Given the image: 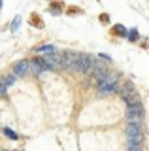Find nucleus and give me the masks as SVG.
<instances>
[{"label":"nucleus","instance_id":"nucleus-17","mask_svg":"<svg viewBox=\"0 0 149 151\" xmlns=\"http://www.w3.org/2000/svg\"><path fill=\"white\" fill-rule=\"evenodd\" d=\"M115 30H117L119 34H123V36L127 34V30H125V27H123V25H117V27H115Z\"/></svg>","mask_w":149,"mask_h":151},{"label":"nucleus","instance_id":"nucleus-11","mask_svg":"<svg viewBox=\"0 0 149 151\" xmlns=\"http://www.w3.org/2000/svg\"><path fill=\"white\" fill-rule=\"evenodd\" d=\"M132 93H134L132 83L127 81V83H125V87H123V98H125V100H127V98H130V96H132Z\"/></svg>","mask_w":149,"mask_h":151},{"label":"nucleus","instance_id":"nucleus-3","mask_svg":"<svg viewBox=\"0 0 149 151\" xmlns=\"http://www.w3.org/2000/svg\"><path fill=\"white\" fill-rule=\"evenodd\" d=\"M127 138H128V144L130 147H138L143 140V134H142V127L140 125H128L127 127Z\"/></svg>","mask_w":149,"mask_h":151},{"label":"nucleus","instance_id":"nucleus-2","mask_svg":"<svg viewBox=\"0 0 149 151\" xmlns=\"http://www.w3.org/2000/svg\"><path fill=\"white\" fill-rule=\"evenodd\" d=\"M76 60H77V53H74V51H62V53H59V66L68 70V72L74 70Z\"/></svg>","mask_w":149,"mask_h":151},{"label":"nucleus","instance_id":"nucleus-22","mask_svg":"<svg viewBox=\"0 0 149 151\" xmlns=\"http://www.w3.org/2000/svg\"><path fill=\"white\" fill-rule=\"evenodd\" d=\"M2 151H6V149H2Z\"/></svg>","mask_w":149,"mask_h":151},{"label":"nucleus","instance_id":"nucleus-15","mask_svg":"<svg viewBox=\"0 0 149 151\" xmlns=\"http://www.w3.org/2000/svg\"><path fill=\"white\" fill-rule=\"evenodd\" d=\"M127 36H128V40H132V42H134V40H138V32H136V30H130Z\"/></svg>","mask_w":149,"mask_h":151},{"label":"nucleus","instance_id":"nucleus-10","mask_svg":"<svg viewBox=\"0 0 149 151\" xmlns=\"http://www.w3.org/2000/svg\"><path fill=\"white\" fill-rule=\"evenodd\" d=\"M117 81H119V74L117 72H108L106 78L102 79L100 83H104V85H117Z\"/></svg>","mask_w":149,"mask_h":151},{"label":"nucleus","instance_id":"nucleus-8","mask_svg":"<svg viewBox=\"0 0 149 151\" xmlns=\"http://www.w3.org/2000/svg\"><path fill=\"white\" fill-rule=\"evenodd\" d=\"M92 72H95L96 79H98V83L102 81V79L106 78V74H108V70H106L104 63H95V66H92Z\"/></svg>","mask_w":149,"mask_h":151},{"label":"nucleus","instance_id":"nucleus-12","mask_svg":"<svg viewBox=\"0 0 149 151\" xmlns=\"http://www.w3.org/2000/svg\"><path fill=\"white\" fill-rule=\"evenodd\" d=\"M36 51H40V53H47V55H51V53H55V47H53V45H40V47H36Z\"/></svg>","mask_w":149,"mask_h":151},{"label":"nucleus","instance_id":"nucleus-1","mask_svg":"<svg viewBox=\"0 0 149 151\" xmlns=\"http://www.w3.org/2000/svg\"><path fill=\"white\" fill-rule=\"evenodd\" d=\"M96 59L92 55H87V53H81L77 55V60H76V66H74L72 72H77V74H85V72H91L92 66H95Z\"/></svg>","mask_w":149,"mask_h":151},{"label":"nucleus","instance_id":"nucleus-6","mask_svg":"<svg viewBox=\"0 0 149 151\" xmlns=\"http://www.w3.org/2000/svg\"><path fill=\"white\" fill-rule=\"evenodd\" d=\"M13 74H15V78L29 74V60H19V63L13 64Z\"/></svg>","mask_w":149,"mask_h":151},{"label":"nucleus","instance_id":"nucleus-20","mask_svg":"<svg viewBox=\"0 0 149 151\" xmlns=\"http://www.w3.org/2000/svg\"><path fill=\"white\" fill-rule=\"evenodd\" d=\"M128 151H142V149H140V147H130Z\"/></svg>","mask_w":149,"mask_h":151},{"label":"nucleus","instance_id":"nucleus-19","mask_svg":"<svg viewBox=\"0 0 149 151\" xmlns=\"http://www.w3.org/2000/svg\"><path fill=\"white\" fill-rule=\"evenodd\" d=\"M19 23H21V19H15V21L11 23V30H17V27H19Z\"/></svg>","mask_w":149,"mask_h":151},{"label":"nucleus","instance_id":"nucleus-13","mask_svg":"<svg viewBox=\"0 0 149 151\" xmlns=\"http://www.w3.org/2000/svg\"><path fill=\"white\" fill-rule=\"evenodd\" d=\"M4 134H6V136H8V138H10V140H19V134H17L15 130L8 129V127H6V129H4Z\"/></svg>","mask_w":149,"mask_h":151},{"label":"nucleus","instance_id":"nucleus-14","mask_svg":"<svg viewBox=\"0 0 149 151\" xmlns=\"http://www.w3.org/2000/svg\"><path fill=\"white\" fill-rule=\"evenodd\" d=\"M2 81H4V85H6V87H10V85H13V81H15V76H13V74H10L8 78H4Z\"/></svg>","mask_w":149,"mask_h":151},{"label":"nucleus","instance_id":"nucleus-7","mask_svg":"<svg viewBox=\"0 0 149 151\" xmlns=\"http://www.w3.org/2000/svg\"><path fill=\"white\" fill-rule=\"evenodd\" d=\"M119 91V85H104V83H98V96H108V94H113Z\"/></svg>","mask_w":149,"mask_h":151},{"label":"nucleus","instance_id":"nucleus-16","mask_svg":"<svg viewBox=\"0 0 149 151\" xmlns=\"http://www.w3.org/2000/svg\"><path fill=\"white\" fill-rule=\"evenodd\" d=\"M6 85H4V81H2V79H0V96H4V94H6Z\"/></svg>","mask_w":149,"mask_h":151},{"label":"nucleus","instance_id":"nucleus-21","mask_svg":"<svg viewBox=\"0 0 149 151\" xmlns=\"http://www.w3.org/2000/svg\"><path fill=\"white\" fill-rule=\"evenodd\" d=\"M0 8H2V2H0Z\"/></svg>","mask_w":149,"mask_h":151},{"label":"nucleus","instance_id":"nucleus-4","mask_svg":"<svg viewBox=\"0 0 149 151\" xmlns=\"http://www.w3.org/2000/svg\"><path fill=\"white\" fill-rule=\"evenodd\" d=\"M127 119H128V125H140L143 119V108L142 106H127Z\"/></svg>","mask_w":149,"mask_h":151},{"label":"nucleus","instance_id":"nucleus-18","mask_svg":"<svg viewBox=\"0 0 149 151\" xmlns=\"http://www.w3.org/2000/svg\"><path fill=\"white\" fill-rule=\"evenodd\" d=\"M98 59H102L104 63H110V60H111V59H110V55H104V53H100V55H98Z\"/></svg>","mask_w":149,"mask_h":151},{"label":"nucleus","instance_id":"nucleus-9","mask_svg":"<svg viewBox=\"0 0 149 151\" xmlns=\"http://www.w3.org/2000/svg\"><path fill=\"white\" fill-rule=\"evenodd\" d=\"M29 72H30V74H34V76H42V74L45 72V68H44V66H42L38 60L34 59L32 63H29Z\"/></svg>","mask_w":149,"mask_h":151},{"label":"nucleus","instance_id":"nucleus-5","mask_svg":"<svg viewBox=\"0 0 149 151\" xmlns=\"http://www.w3.org/2000/svg\"><path fill=\"white\" fill-rule=\"evenodd\" d=\"M36 60L44 66L45 70H55V68H59V55L57 53H51L47 57H36Z\"/></svg>","mask_w":149,"mask_h":151}]
</instances>
